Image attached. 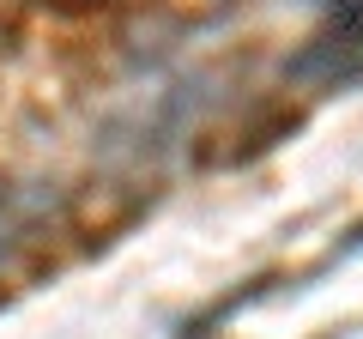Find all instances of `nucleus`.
Wrapping results in <instances>:
<instances>
[{
	"instance_id": "nucleus-2",
	"label": "nucleus",
	"mask_w": 363,
	"mask_h": 339,
	"mask_svg": "<svg viewBox=\"0 0 363 339\" xmlns=\"http://www.w3.org/2000/svg\"><path fill=\"white\" fill-rule=\"evenodd\" d=\"M327 339H339V333H327Z\"/></svg>"
},
{
	"instance_id": "nucleus-1",
	"label": "nucleus",
	"mask_w": 363,
	"mask_h": 339,
	"mask_svg": "<svg viewBox=\"0 0 363 339\" xmlns=\"http://www.w3.org/2000/svg\"><path fill=\"white\" fill-rule=\"evenodd\" d=\"M351 255H363V224H351V236H345V243L333 248V255H327L321 267H339V261H351Z\"/></svg>"
}]
</instances>
